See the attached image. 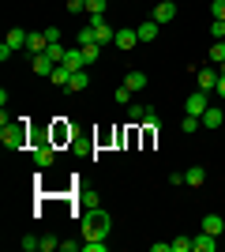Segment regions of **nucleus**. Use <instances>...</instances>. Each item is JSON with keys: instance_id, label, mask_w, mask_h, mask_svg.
I'll return each instance as SVG.
<instances>
[{"instance_id": "obj_19", "label": "nucleus", "mask_w": 225, "mask_h": 252, "mask_svg": "<svg viewBox=\"0 0 225 252\" xmlns=\"http://www.w3.org/2000/svg\"><path fill=\"white\" fill-rule=\"evenodd\" d=\"M72 136H75L72 125H64V121H56V125H53V143H64V139L72 143Z\"/></svg>"}, {"instance_id": "obj_33", "label": "nucleus", "mask_w": 225, "mask_h": 252, "mask_svg": "<svg viewBox=\"0 0 225 252\" xmlns=\"http://www.w3.org/2000/svg\"><path fill=\"white\" fill-rule=\"evenodd\" d=\"M83 252H105V241H83Z\"/></svg>"}, {"instance_id": "obj_31", "label": "nucleus", "mask_w": 225, "mask_h": 252, "mask_svg": "<svg viewBox=\"0 0 225 252\" xmlns=\"http://www.w3.org/2000/svg\"><path fill=\"white\" fill-rule=\"evenodd\" d=\"M94 42V27H83V31H79V45H90Z\"/></svg>"}, {"instance_id": "obj_20", "label": "nucleus", "mask_w": 225, "mask_h": 252, "mask_svg": "<svg viewBox=\"0 0 225 252\" xmlns=\"http://www.w3.org/2000/svg\"><path fill=\"white\" fill-rule=\"evenodd\" d=\"M124 87H128L131 94H135V91H143V87H147V72H128V79H124Z\"/></svg>"}, {"instance_id": "obj_30", "label": "nucleus", "mask_w": 225, "mask_h": 252, "mask_svg": "<svg viewBox=\"0 0 225 252\" xmlns=\"http://www.w3.org/2000/svg\"><path fill=\"white\" fill-rule=\"evenodd\" d=\"M79 207H83V211L98 207V196H90V192H83V196H79Z\"/></svg>"}, {"instance_id": "obj_7", "label": "nucleus", "mask_w": 225, "mask_h": 252, "mask_svg": "<svg viewBox=\"0 0 225 252\" xmlns=\"http://www.w3.org/2000/svg\"><path fill=\"white\" fill-rule=\"evenodd\" d=\"M218 79H222V75H218V68H199V72H195V83H199V91H214Z\"/></svg>"}, {"instance_id": "obj_8", "label": "nucleus", "mask_w": 225, "mask_h": 252, "mask_svg": "<svg viewBox=\"0 0 225 252\" xmlns=\"http://www.w3.org/2000/svg\"><path fill=\"white\" fill-rule=\"evenodd\" d=\"M53 68H56V61L49 57V53H34V75H53Z\"/></svg>"}, {"instance_id": "obj_4", "label": "nucleus", "mask_w": 225, "mask_h": 252, "mask_svg": "<svg viewBox=\"0 0 225 252\" xmlns=\"http://www.w3.org/2000/svg\"><path fill=\"white\" fill-rule=\"evenodd\" d=\"M34 162H38V169H49V166L56 162V151H53V143H49V139L34 147Z\"/></svg>"}, {"instance_id": "obj_24", "label": "nucleus", "mask_w": 225, "mask_h": 252, "mask_svg": "<svg viewBox=\"0 0 225 252\" xmlns=\"http://www.w3.org/2000/svg\"><path fill=\"white\" fill-rule=\"evenodd\" d=\"M60 249V237H53V233H42V245H38V252H53Z\"/></svg>"}, {"instance_id": "obj_34", "label": "nucleus", "mask_w": 225, "mask_h": 252, "mask_svg": "<svg viewBox=\"0 0 225 252\" xmlns=\"http://www.w3.org/2000/svg\"><path fill=\"white\" fill-rule=\"evenodd\" d=\"M210 31H214V42H218V38H225V19H214V27H210Z\"/></svg>"}, {"instance_id": "obj_10", "label": "nucleus", "mask_w": 225, "mask_h": 252, "mask_svg": "<svg viewBox=\"0 0 225 252\" xmlns=\"http://www.w3.org/2000/svg\"><path fill=\"white\" fill-rule=\"evenodd\" d=\"M135 42H139V31H117V38H113V45H117V49H124V53H128Z\"/></svg>"}, {"instance_id": "obj_18", "label": "nucleus", "mask_w": 225, "mask_h": 252, "mask_svg": "<svg viewBox=\"0 0 225 252\" xmlns=\"http://www.w3.org/2000/svg\"><path fill=\"white\" fill-rule=\"evenodd\" d=\"M203 230H206V233H214V237H222V230H225L222 215H203Z\"/></svg>"}, {"instance_id": "obj_6", "label": "nucleus", "mask_w": 225, "mask_h": 252, "mask_svg": "<svg viewBox=\"0 0 225 252\" xmlns=\"http://www.w3.org/2000/svg\"><path fill=\"white\" fill-rule=\"evenodd\" d=\"M206 105H210V91H195V94L188 98V113H192V117H203Z\"/></svg>"}, {"instance_id": "obj_27", "label": "nucleus", "mask_w": 225, "mask_h": 252, "mask_svg": "<svg viewBox=\"0 0 225 252\" xmlns=\"http://www.w3.org/2000/svg\"><path fill=\"white\" fill-rule=\"evenodd\" d=\"M23 252H34V249H38V245H42V237H38V233H26V237H23Z\"/></svg>"}, {"instance_id": "obj_12", "label": "nucleus", "mask_w": 225, "mask_h": 252, "mask_svg": "<svg viewBox=\"0 0 225 252\" xmlns=\"http://www.w3.org/2000/svg\"><path fill=\"white\" fill-rule=\"evenodd\" d=\"M68 79H72V68H68V64H56L53 75H49V83H53V87H64V91H68Z\"/></svg>"}, {"instance_id": "obj_36", "label": "nucleus", "mask_w": 225, "mask_h": 252, "mask_svg": "<svg viewBox=\"0 0 225 252\" xmlns=\"http://www.w3.org/2000/svg\"><path fill=\"white\" fill-rule=\"evenodd\" d=\"M218 94L225 98V75H222V79H218Z\"/></svg>"}, {"instance_id": "obj_5", "label": "nucleus", "mask_w": 225, "mask_h": 252, "mask_svg": "<svg viewBox=\"0 0 225 252\" xmlns=\"http://www.w3.org/2000/svg\"><path fill=\"white\" fill-rule=\"evenodd\" d=\"M150 19H154V23H173V19H176V4H173V0H158Z\"/></svg>"}, {"instance_id": "obj_3", "label": "nucleus", "mask_w": 225, "mask_h": 252, "mask_svg": "<svg viewBox=\"0 0 225 252\" xmlns=\"http://www.w3.org/2000/svg\"><path fill=\"white\" fill-rule=\"evenodd\" d=\"M90 27H94V42H98V45H105V42H113V38H117V31H113L101 15H90Z\"/></svg>"}, {"instance_id": "obj_35", "label": "nucleus", "mask_w": 225, "mask_h": 252, "mask_svg": "<svg viewBox=\"0 0 225 252\" xmlns=\"http://www.w3.org/2000/svg\"><path fill=\"white\" fill-rule=\"evenodd\" d=\"M68 11H86V4L83 0H68Z\"/></svg>"}, {"instance_id": "obj_26", "label": "nucleus", "mask_w": 225, "mask_h": 252, "mask_svg": "<svg viewBox=\"0 0 225 252\" xmlns=\"http://www.w3.org/2000/svg\"><path fill=\"white\" fill-rule=\"evenodd\" d=\"M210 61H214V64H222V61H225V38H218V42L210 45Z\"/></svg>"}, {"instance_id": "obj_9", "label": "nucleus", "mask_w": 225, "mask_h": 252, "mask_svg": "<svg viewBox=\"0 0 225 252\" xmlns=\"http://www.w3.org/2000/svg\"><path fill=\"white\" fill-rule=\"evenodd\" d=\"M203 121V128H222V121H225V113L218 109V105H206V113L199 117Z\"/></svg>"}, {"instance_id": "obj_17", "label": "nucleus", "mask_w": 225, "mask_h": 252, "mask_svg": "<svg viewBox=\"0 0 225 252\" xmlns=\"http://www.w3.org/2000/svg\"><path fill=\"white\" fill-rule=\"evenodd\" d=\"M86 87H90V75H86V68L72 72V79H68V91H86Z\"/></svg>"}, {"instance_id": "obj_22", "label": "nucleus", "mask_w": 225, "mask_h": 252, "mask_svg": "<svg viewBox=\"0 0 225 252\" xmlns=\"http://www.w3.org/2000/svg\"><path fill=\"white\" fill-rule=\"evenodd\" d=\"M79 49H83L86 64H98V61H101V45H98V42H90V45H79Z\"/></svg>"}, {"instance_id": "obj_16", "label": "nucleus", "mask_w": 225, "mask_h": 252, "mask_svg": "<svg viewBox=\"0 0 225 252\" xmlns=\"http://www.w3.org/2000/svg\"><path fill=\"white\" fill-rule=\"evenodd\" d=\"M64 64H68V68H72V72H79V68H86V57H83V49H79V45H75V49H68Z\"/></svg>"}, {"instance_id": "obj_15", "label": "nucleus", "mask_w": 225, "mask_h": 252, "mask_svg": "<svg viewBox=\"0 0 225 252\" xmlns=\"http://www.w3.org/2000/svg\"><path fill=\"white\" fill-rule=\"evenodd\" d=\"M26 38H30V31H19V27L8 31V45L11 49H26Z\"/></svg>"}, {"instance_id": "obj_2", "label": "nucleus", "mask_w": 225, "mask_h": 252, "mask_svg": "<svg viewBox=\"0 0 225 252\" xmlns=\"http://www.w3.org/2000/svg\"><path fill=\"white\" fill-rule=\"evenodd\" d=\"M0 139H4V147H8V151H23V147H26V125H23V121H19V125H4V128H0Z\"/></svg>"}, {"instance_id": "obj_13", "label": "nucleus", "mask_w": 225, "mask_h": 252, "mask_svg": "<svg viewBox=\"0 0 225 252\" xmlns=\"http://www.w3.org/2000/svg\"><path fill=\"white\" fill-rule=\"evenodd\" d=\"M26 49H30V53H45V49H49V38H45V31H34L30 38H26Z\"/></svg>"}, {"instance_id": "obj_21", "label": "nucleus", "mask_w": 225, "mask_h": 252, "mask_svg": "<svg viewBox=\"0 0 225 252\" xmlns=\"http://www.w3.org/2000/svg\"><path fill=\"white\" fill-rule=\"evenodd\" d=\"M184 181H188L192 189H199V185H203V181H206V169H203V166H192V169H188V173H184Z\"/></svg>"}, {"instance_id": "obj_23", "label": "nucleus", "mask_w": 225, "mask_h": 252, "mask_svg": "<svg viewBox=\"0 0 225 252\" xmlns=\"http://www.w3.org/2000/svg\"><path fill=\"white\" fill-rule=\"evenodd\" d=\"M199 125H203V121H199V117H192V113H184V121H180V132H184V136H192V132H195V128H199Z\"/></svg>"}, {"instance_id": "obj_1", "label": "nucleus", "mask_w": 225, "mask_h": 252, "mask_svg": "<svg viewBox=\"0 0 225 252\" xmlns=\"http://www.w3.org/2000/svg\"><path fill=\"white\" fill-rule=\"evenodd\" d=\"M109 226H113L109 211H101V207L83 211V241H105V237H109Z\"/></svg>"}, {"instance_id": "obj_28", "label": "nucleus", "mask_w": 225, "mask_h": 252, "mask_svg": "<svg viewBox=\"0 0 225 252\" xmlns=\"http://www.w3.org/2000/svg\"><path fill=\"white\" fill-rule=\"evenodd\" d=\"M83 4H86L90 15H101V11H105V0H83Z\"/></svg>"}, {"instance_id": "obj_14", "label": "nucleus", "mask_w": 225, "mask_h": 252, "mask_svg": "<svg viewBox=\"0 0 225 252\" xmlns=\"http://www.w3.org/2000/svg\"><path fill=\"white\" fill-rule=\"evenodd\" d=\"M158 27L161 23H154V19L139 23V27H135V31H139V42H154V38H158Z\"/></svg>"}, {"instance_id": "obj_11", "label": "nucleus", "mask_w": 225, "mask_h": 252, "mask_svg": "<svg viewBox=\"0 0 225 252\" xmlns=\"http://www.w3.org/2000/svg\"><path fill=\"white\" fill-rule=\"evenodd\" d=\"M192 245H195V252H214V249H218V237L203 230L199 237H192Z\"/></svg>"}, {"instance_id": "obj_29", "label": "nucleus", "mask_w": 225, "mask_h": 252, "mask_svg": "<svg viewBox=\"0 0 225 252\" xmlns=\"http://www.w3.org/2000/svg\"><path fill=\"white\" fill-rule=\"evenodd\" d=\"M210 15H214V19H225V0H210Z\"/></svg>"}, {"instance_id": "obj_32", "label": "nucleus", "mask_w": 225, "mask_h": 252, "mask_svg": "<svg viewBox=\"0 0 225 252\" xmlns=\"http://www.w3.org/2000/svg\"><path fill=\"white\" fill-rule=\"evenodd\" d=\"M143 117H147L143 105H128V121H143Z\"/></svg>"}, {"instance_id": "obj_25", "label": "nucleus", "mask_w": 225, "mask_h": 252, "mask_svg": "<svg viewBox=\"0 0 225 252\" xmlns=\"http://www.w3.org/2000/svg\"><path fill=\"white\" fill-rule=\"evenodd\" d=\"M169 249H173V252H192L195 245H192V237H173V241H169Z\"/></svg>"}]
</instances>
